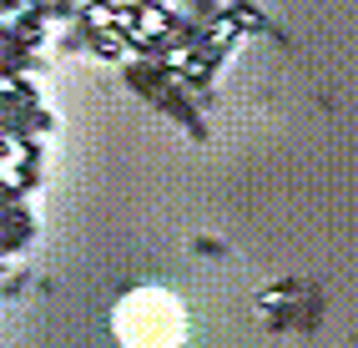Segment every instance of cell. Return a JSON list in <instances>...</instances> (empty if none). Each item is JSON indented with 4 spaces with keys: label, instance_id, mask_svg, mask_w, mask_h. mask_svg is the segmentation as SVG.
Returning a JSON list of instances; mask_svg holds the SVG:
<instances>
[{
    "label": "cell",
    "instance_id": "obj_1",
    "mask_svg": "<svg viewBox=\"0 0 358 348\" xmlns=\"http://www.w3.org/2000/svg\"><path fill=\"white\" fill-rule=\"evenodd\" d=\"M111 20H122V26H127V15L116 10V6H106V0H96V6H86V26H96V31H106Z\"/></svg>",
    "mask_w": 358,
    "mask_h": 348
},
{
    "label": "cell",
    "instance_id": "obj_2",
    "mask_svg": "<svg viewBox=\"0 0 358 348\" xmlns=\"http://www.w3.org/2000/svg\"><path fill=\"white\" fill-rule=\"evenodd\" d=\"M131 20H136V36H141V41H157V36H162V26H166L162 10H141V15H131Z\"/></svg>",
    "mask_w": 358,
    "mask_h": 348
}]
</instances>
